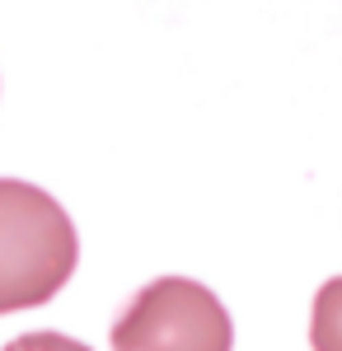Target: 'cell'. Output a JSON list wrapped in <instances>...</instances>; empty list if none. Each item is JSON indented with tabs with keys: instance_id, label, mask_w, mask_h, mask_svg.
<instances>
[{
	"instance_id": "6da1fadb",
	"label": "cell",
	"mask_w": 342,
	"mask_h": 351,
	"mask_svg": "<svg viewBox=\"0 0 342 351\" xmlns=\"http://www.w3.org/2000/svg\"><path fill=\"white\" fill-rule=\"evenodd\" d=\"M80 239L52 192L0 178V314L38 309L71 281Z\"/></svg>"
},
{
	"instance_id": "3957f363",
	"label": "cell",
	"mask_w": 342,
	"mask_h": 351,
	"mask_svg": "<svg viewBox=\"0 0 342 351\" xmlns=\"http://www.w3.org/2000/svg\"><path fill=\"white\" fill-rule=\"evenodd\" d=\"M310 347L315 351H342V276L323 281L310 309Z\"/></svg>"
},
{
	"instance_id": "277c9868",
	"label": "cell",
	"mask_w": 342,
	"mask_h": 351,
	"mask_svg": "<svg viewBox=\"0 0 342 351\" xmlns=\"http://www.w3.org/2000/svg\"><path fill=\"white\" fill-rule=\"evenodd\" d=\"M0 351H89L84 342L76 337H66V332H24V337H14L10 347Z\"/></svg>"
},
{
	"instance_id": "7a4b0ae2",
	"label": "cell",
	"mask_w": 342,
	"mask_h": 351,
	"mask_svg": "<svg viewBox=\"0 0 342 351\" xmlns=\"http://www.w3.org/2000/svg\"><path fill=\"white\" fill-rule=\"evenodd\" d=\"M235 324L225 304L202 281L187 276H159L141 286L117 324H113V351H230Z\"/></svg>"
}]
</instances>
